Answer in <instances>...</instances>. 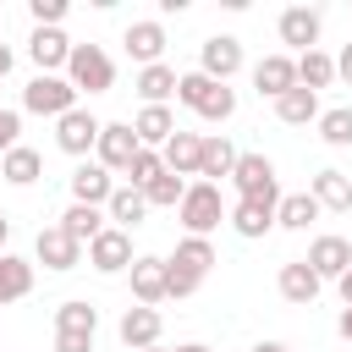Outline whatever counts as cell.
Returning a JSON list of instances; mask_svg holds the SVG:
<instances>
[{"label":"cell","mask_w":352,"mask_h":352,"mask_svg":"<svg viewBox=\"0 0 352 352\" xmlns=\"http://www.w3.org/2000/svg\"><path fill=\"white\" fill-rule=\"evenodd\" d=\"M319 28H324V16H319L314 6H286V11H280V22H275V33H280V44H292L297 55H308V50H319Z\"/></svg>","instance_id":"obj_9"},{"label":"cell","mask_w":352,"mask_h":352,"mask_svg":"<svg viewBox=\"0 0 352 352\" xmlns=\"http://www.w3.org/2000/svg\"><path fill=\"white\" fill-rule=\"evenodd\" d=\"M28 55H33L38 77H60V66H66V55H72V38H66L60 28H33Z\"/></svg>","instance_id":"obj_15"},{"label":"cell","mask_w":352,"mask_h":352,"mask_svg":"<svg viewBox=\"0 0 352 352\" xmlns=\"http://www.w3.org/2000/svg\"><path fill=\"white\" fill-rule=\"evenodd\" d=\"M275 286H280V297H286L292 308H308V302L319 297V286H324V280H319V275H314V270H308L302 258H292V264H280Z\"/></svg>","instance_id":"obj_20"},{"label":"cell","mask_w":352,"mask_h":352,"mask_svg":"<svg viewBox=\"0 0 352 352\" xmlns=\"http://www.w3.org/2000/svg\"><path fill=\"white\" fill-rule=\"evenodd\" d=\"M22 110H28V116L60 121L66 110H77V88H72L66 77H33V82L22 88Z\"/></svg>","instance_id":"obj_5"},{"label":"cell","mask_w":352,"mask_h":352,"mask_svg":"<svg viewBox=\"0 0 352 352\" xmlns=\"http://www.w3.org/2000/svg\"><path fill=\"white\" fill-rule=\"evenodd\" d=\"M154 176H165V160H160V148H138V154H132V165H126V187H138V192H143Z\"/></svg>","instance_id":"obj_37"},{"label":"cell","mask_w":352,"mask_h":352,"mask_svg":"<svg viewBox=\"0 0 352 352\" xmlns=\"http://www.w3.org/2000/svg\"><path fill=\"white\" fill-rule=\"evenodd\" d=\"M28 16H33V28H60L66 0H28Z\"/></svg>","instance_id":"obj_38"},{"label":"cell","mask_w":352,"mask_h":352,"mask_svg":"<svg viewBox=\"0 0 352 352\" xmlns=\"http://www.w3.org/2000/svg\"><path fill=\"white\" fill-rule=\"evenodd\" d=\"M231 165H236V148H231V138L209 132V138H204V148H198V176L220 187V182L231 176Z\"/></svg>","instance_id":"obj_25"},{"label":"cell","mask_w":352,"mask_h":352,"mask_svg":"<svg viewBox=\"0 0 352 352\" xmlns=\"http://www.w3.org/2000/svg\"><path fill=\"white\" fill-rule=\"evenodd\" d=\"M143 352H165V346H143Z\"/></svg>","instance_id":"obj_48"},{"label":"cell","mask_w":352,"mask_h":352,"mask_svg":"<svg viewBox=\"0 0 352 352\" xmlns=\"http://www.w3.org/2000/svg\"><path fill=\"white\" fill-rule=\"evenodd\" d=\"M231 187H236V198L280 204V182H275V160H270V154H236V165H231Z\"/></svg>","instance_id":"obj_4"},{"label":"cell","mask_w":352,"mask_h":352,"mask_svg":"<svg viewBox=\"0 0 352 352\" xmlns=\"http://www.w3.org/2000/svg\"><path fill=\"white\" fill-rule=\"evenodd\" d=\"M110 192H116V176H110V170H104L99 160H94V165L82 160V165L72 170V204H88V209H104V204H110Z\"/></svg>","instance_id":"obj_16"},{"label":"cell","mask_w":352,"mask_h":352,"mask_svg":"<svg viewBox=\"0 0 352 352\" xmlns=\"http://www.w3.org/2000/svg\"><path fill=\"white\" fill-rule=\"evenodd\" d=\"M226 220H231V231H236V236L258 242L264 231H275V204H253V198H236V204L226 209Z\"/></svg>","instance_id":"obj_19"},{"label":"cell","mask_w":352,"mask_h":352,"mask_svg":"<svg viewBox=\"0 0 352 352\" xmlns=\"http://www.w3.org/2000/svg\"><path fill=\"white\" fill-rule=\"evenodd\" d=\"M66 82L77 94H110L116 88V60L99 50V44H72L66 55Z\"/></svg>","instance_id":"obj_3"},{"label":"cell","mask_w":352,"mask_h":352,"mask_svg":"<svg viewBox=\"0 0 352 352\" xmlns=\"http://www.w3.org/2000/svg\"><path fill=\"white\" fill-rule=\"evenodd\" d=\"M198 72H204L209 82H231V77L242 72V38H231V33L204 38V50H198Z\"/></svg>","instance_id":"obj_8"},{"label":"cell","mask_w":352,"mask_h":352,"mask_svg":"<svg viewBox=\"0 0 352 352\" xmlns=\"http://www.w3.org/2000/svg\"><path fill=\"white\" fill-rule=\"evenodd\" d=\"M33 292V264L16 258V253H0V308L6 302H22Z\"/></svg>","instance_id":"obj_30"},{"label":"cell","mask_w":352,"mask_h":352,"mask_svg":"<svg viewBox=\"0 0 352 352\" xmlns=\"http://www.w3.org/2000/svg\"><path fill=\"white\" fill-rule=\"evenodd\" d=\"M319 138H324L330 148H346V143H352V104H341V110H319Z\"/></svg>","instance_id":"obj_36"},{"label":"cell","mask_w":352,"mask_h":352,"mask_svg":"<svg viewBox=\"0 0 352 352\" xmlns=\"http://www.w3.org/2000/svg\"><path fill=\"white\" fill-rule=\"evenodd\" d=\"M176 352H209V346H204V341H182Z\"/></svg>","instance_id":"obj_46"},{"label":"cell","mask_w":352,"mask_h":352,"mask_svg":"<svg viewBox=\"0 0 352 352\" xmlns=\"http://www.w3.org/2000/svg\"><path fill=\"white\" fill-rule=\"evenodd\" d=\"M176 99H182L187 110H198L204 121H231V116H236V88L209 82L204 72H182V77H176Z\"/></svg>","instance_id":"obj_1"},{"label":"cell","mask_w":352,"mask_h":352,"mask_svg":"<svg viewBox=\"0 0 352 352\" xmlns=\"http://www.w3.org/2000/svg\"><path fill=\"white\" fill-rule=\"evenodd\" d=\"M121 44H126V55H132L138 66H154V60L165 55V28H160V22H126Z\"/></svg>","instance_id":"obj_21"},{"label":"cell","mask_w":352,"mask_h":352,"mask_svg":"<svg viewBox=\"0 0 352 352\" xmlns=\"http://www.w3.org/2000/svg\"><path fill=\"white\" fill-rule=\"evenodd\" d=\"M292 60H297V88L319 94V88H330V82H336V55L308 50V55H292Z\"/></svg>","instance_id":"obj_31"},{"label":"cell","mask_w":352,"mask_h":352,"mask_svg":"<svg viewBox=\"0 0 352 352\" xmlns=\"http://www.w3.org/2000/svg\"><path fill=\"white\" fill-rule=\"evenodd\" d=\"M116 336H121V346H126V352H143V346H160L165 319H160V308H138V302H132V308L121 314Z\"/></svg>","instance_id":"obj_14"},{"label":"cell","mask_w":352,"mask_h":352,"mask_svg":"<svg viewBox=\"0 0 352 352\" xmlns=\"http://www.w3.org/2000/svg\"><path fill=\"white\" fill-rule=\"evenodd\" d=\"M143 214H148V204H143V192L138 187H116L110 192V204H104V220L116 226V231H132V226H143Z\"/></svg>","instance_id":"obj_28"},{"label":"cell","mask_w":352,"mask_h":352,"mask_svg":"<svg viewBox=\"0 0 352 352\" xmlns=\"http://www.w3.org/2000/svg\"><path fill=\"white\" fill-rule=\"evenodd\" d=\"M336 292H341V302H346V308H352V270H346V275H341V280H336Z\"/></svg>","instance_id":"obj_43"},{"label":"cell","mask_w":352,"mask_h":352,"mask_svg":"<svg viewBox=\"0 0 352 352\" xmlns=\"http://www.w3.org/2000/svg\"><path fill=\"white\" fill-rule=\"evenodd\" d=\"M132 132H138L143 148H165V143L176 138V116H170V104H143L138 121H132Z\"/></svg>","instance_id":"obj_22"},{"label":"cell","mask_w":352,"mask_h":352,"mask_svg":"<svg viewBox=\"0 0 352 352\" xmlns=\"http://www.w3.org/2000/svg\"><path fill=\"white\" fill-rule=\"evenodd\" d=\"M319 214L324 209L314 204V192H280V204H275V226L280 231H308Z\"/></svg>","instance_id":"obj_29"},{"label":"cell","mask_w":352,"mask_h":352,"mask_svg":"<svg viewBox=\"0 0 352 352\" xmlns=\"http://www.w3.org/2000/svg\"><path fill=\"white\" fill-rule=\"evenodd\" d=\"M104 226H110V220H104V209H88V204H72V209L60 214V231H66L72 242H82V248H88Z\"/></svg>","instance_id":"obj_33"},{"label":"cell","mask_w":352,"mask_h":352,"mask_svg":"<svg viewBox=\"0 0 352 352\" xmlns=\"http://www.w3.org/2000/svg\"><path fill=\"white\" fill-rule=\"evenodd\" d=\"M38 176H44V154H38V148L16 143L11 154H0V182H11V187H33Z\"/></svg>","instance_id":"obj_26"},{"label":"cell","mask_w":352,"mask_h":352,"mask_svg":"<svg viewBox=\"0 0 352 352\" xmlns=\"http://www.w3.org/2000/svg\"><path fill=\"white\" fill-rule=\"evenodd\" d=\"M16 132H22V110H6L0 104V154L16 148Z\"/></svg>","instance_id":"obj_39"},{"label":"cell","mask_w":352,"mask_h":352,"mask_svg":"<svg viewBox=\"0 0 352 352\" xmlns=\"http://www.w3.org/2000/svg\"><path fill=\"white\" fill-rule=\"evenodd\" d=\"M314 204L319 209H330V214H352V176L346 170H336V165H324L319 176H314Z\"/></svg>","instance_id":"obj_18"},{"label":"cell","mask_w":352,"mask_h":352,"mask_svg":"<svg viewBox=\"0 0 352 352\" xmlns=\"http://www.w3.org/2000/svg\"><path fill=\"white\" fill-rule=\"evenodd\" d=\"M253 352H286V346H280V341H258Z\"/></svg>","instance_id":"obj_47"},{"label":"cell","mask_w":352,"mask_h":352,"mask_svg":"<svg viewBox=\"0 0 352 352\" xmlns=\"http://www.w3.org/2000/svg\"><path fill=\"white\" fill-rule=\"evenodd\" d=\"M176 77H182L176 66L154 60V66H143V72H138V82H132V88H138V99H143V104H165V99H176Z\"/></svg>","instance_id":"obj_27"},{"label":"cell","mask_w":352,"mask_h":352,"mask_svg":"<svg viewBox=\"0 0 352 352\" xmlns=\"http://www.w3.org/2000/svg\"><path fill=\"white\" fill-rule=\"evenodd\" d=\"M170 270H182V275H192V280H204L209 270H214V242L209 236H182L176 242V253L165 258Z\"/></svg>","instance_id":"obj_23"},{"label":"cell","mask_w":352,"mask_h":352,"mask_svg":"<svg viewBox=\"0 0 352 352\" xmlns=\"http://www.w3.org/2000/svg\"><path fill=\"white\" fill-rule=\"evenodd\" d=\"M176 220H182L187 236H209V231L226 220L220 187H214V182H187V192H182V204H176Z\"/></svg>","instance_id":"obj_2"},{"label":"cell","mask_w":352,"mask_h":352,"mask_svg":"<svg viewBox=\"0 0 352 352\" xmlns=\"http://www.w3.org/2000/svg\"><path fill=\"white\" fill-rule=\"evenodd\" d=\"M6 236H11V220L0 214V253H6Z\"/></svg>","instance_id":"obj_45"},{"label":"cell","mask_w":352,"mask_h":352,"mask_svg":"<svg viewBox=\"0 0 352 352\" xmlns=\"http://www.w3.org/2000/svg\"><path fill=\"white\" fill-rule=\"evenodd\" d=\"M253 88H258V99H280L286 88H297V60L292 55H264L253 66Z\"/></svg>","instance_id":"obj_17"},{"label":"cell","mask_w":352,"mask_h":352,"mask_svg":"<svg viewBox=\"0 0 352 352\" xmlns=\"http://www.w3.org/2000/svg\"><path fill=\"white\" fill-rule=\"evenodd\" d=\"M55 330H66V336H94V330H99V308L82 302V297H72V302L55 308Z\"/></svg>","instance_id":"obj_34"},{"label":"cell","mask_w":352,"mask_h":352,"mask_svg":"<svg viewBox=\"0 0 352 352\" xmlns=\"http://www.w3.org/2000/svg\"><path fill=\"white\" fill-rule=\"evenodd\" d=\"M182 192H187V182L165 170V176H154V182L143 187V204H148V209H176V204H182Z\"/></svg>","instance_id":"obj_35"},{"label":"cell","mask_w":352,"mask_h":352,"mask_svg":"<svg viewBox=\"0 0 352 352\" xmlns=\"http://www.w3.org/2000/svg\"><path fill=\"white\" fill-rule=\"evenodd\" d=\"M33 258H38L44 270L66 275V270H77V264H82V242H72L60 226H44V231L33 236Z\"/></svg>","instance_id":"obj_11"},{"label":"cell","mask_w":352,"mask_h":352,"mask_svg":"<svg viewBox=\"0 0 352 352\" xmlns=\"http://www.w3.org/2000/svg\"><path fill=\"white\" fill-rule=\"evenodd\" d=\"M302 264H308L319 280H341V275L352 270V242L324 231V236H314V242H308V258H302Z\"/></svg>","instance_id":"obj_12"},{"label":"cell","mask_w":352,"mask_h":352,"mask_svg":"<svg viewBox=\"0 0 352 352\" xmlns=\"http://www.w3.org/2000/svg\"><path fill=\"white\" fill-rule=\"evenodd\" d=\"M11 60H16V55H11V44H0V82H6V72H11Z\"/></svg>","instance_id":"obj_44"},{"label":"cell","mask_w":352,"mask_h":352,"mask_svg":"<svg viewBox=\"0 0 352 352\" xmlns=\"http://www.w3.org/2000/svg\"><path fill=\"white\" fill-rule=\"evenodd\" d=\"M275 116H280L286 126H308V121H319V94H308V88H286V94L275 99Z\"/></svg>","instance_id":"obj_32"},{"label":"cell","mask_w":352,"mask_h":352,"mask_svg":"<svg viewBox=\"0 0 352 352\" xmlns=\"http://www.w3.org/2000/svg\"><path fill=\"white\" fill-rule=\"evenodd\" d=\"M99 126H104V121H99L94 110H82V104H77V110H66V116L55 121V148H60V154H72V160H82V154L99 143Z\"/></svg>","instance_id":"obj_6"},{"label":"cell","mask_w":352,"mask_h":352,"mask_svg":"<svg viewBox=\"0 0 352 352\" xmlns=\"http://www.w3.org/2000/svg\"><path fill=\"white\" fill-rule=\"evenodd\" d=\"M55 352H94V336H66V330H55Z\"/></svg>","instance_id":"obj_40"},{"label":"cell","mask_w":352,"mask_h":352,"mask_svg":"<svg viewBox=\"0 0 352 352\" xmlns=\"http://www.w3.org/2000/svg\"><path fill=\"white\" fill-rule=\"evenodd\" d=\"M126 275H132V302L138 308H160L165 302V258L160 253H138Z\"/></svg>","instance_id":"obj_13"},{"label":"cell","mask_w":352,"mask_h":352,"mask_svg":"<svg viewBox=\"0 0 352 352\" xmlns=\"http://www.w3.org/2000/svg\"><path fill=\"white\" fill-rule=\"evenodd\" d=\"M336 330H341V341H352V308H341V319H336Z\"/></svg>","instance_id":"obj_42"},{"label":"cell","mask_w":352,"mask_h":352,"mask_svg":"<svg viewBox=\"0 0 352 352\" xmlns=\"http://www.w3.org/2000/svg\"><path fill=\"white\" fill-rule=\"evenodd\" d=\"M138 148H143V143H138L132 121H104V126H99V143H94V154H99V165H104V170H126Z\"/></svg>","instance_id":"obj_10"},{"label":"cell","mask_w":352,"mask_h":352,"mask_svg":"<svg viewBox=\"0 0 352 352\" xmlns=\"http://www.w3.org/2000/svg\"><path fill=\"white\" fill-rule=\"evenodd\" d=\"M132 231H116V226H104L94 242H88V264L99 270V275H126L132 270Z\"/></svg>","instance_id":"obj_7"},{"label":"cell","mask_w":352,"mask_h":352,"mask_svg":"<svg viewBox=\"0 0 352 352\" xmlns=\"http://www.w3.org/2000/svg\"><path fill=\"white\" fill-rule=\"evenodd\" d=\"M336 77L352 88V44H341V55H336Z\"/></svg>","instance_id":"obj_41"},{"label":"cell","mask_w":352,"mask_h":352,"mask_svg":"<svg viewBox=\"0 0 352 352\" xmlns=\"http://www.w3.org/2000/svg\"><path fill=\"white\" fill-rule=\"evenodd\" d=\"M198 148H204V138L176 126V138L160 148V160H165V170H170V176H182V182H187V176H198Z\"/></svg>","instance_id":"obj_24"}]
</instances>
